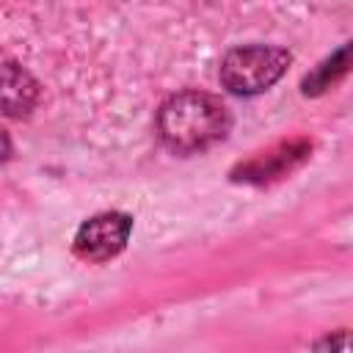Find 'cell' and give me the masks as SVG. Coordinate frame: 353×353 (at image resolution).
I'll return each instance as SVG.
<instances>
[{
    "mask_svg": "<svg viewBox=\"0 0 353 353\" xmlns=\"http://www.w3.org/2000/svg\"><path fill=\"white\" fill-rule=\"evenodd\" d=\"M8 154H11V141H8V132L0 124V165L8 160Z\"/></svg>",
    "mask_w": 353,
    "mask_h": 353,
    "instance_id": "5",
    "label": "cell"
},
{
    "mask_svg": "<svg viewBox=\"0 0 353 353\" xmlns=\"http://www.w3.org/2000/svg\"><path fill=\"white\" fill-rule=\"evenodd\" d=\"M290 52L276 44H243L232 47L221 58L218 80L234 97H254L268 91L290 66Z\"/></svg>",
    "mask_w": 353,
    "mask_h": 353,
    "instance_id": "2",
    "label": "cell"
},
{
    "mask_svg": "<svg viewBox=\"0 0 353 353\" xmlns=\"http://www.w3.org/2000/svg\"><path fill=\"white\" fill-rule=\"evenodd\" d=\"M232 127L229 108L204 91L171 94L154 116L160 143L174 154H199L226 138Z\"/></svg>",
    "mask_w": 353,
    "mask_h": 353,
    "instance_id": "1",
    "label": "cell"
},
{
    "mask_svg": "<svg viewBox=\"0 0 353 353\" xmlns=\"http://www.w3.org/2000/svg\"><path fill=\"white\" fill-rule=\"evenodd\" d=\"M130 232H132V218L127 212L110 210L83 221L80 229L74 232L72 245H74V254L85 262H108L124 251Z\"/></svg>",
    "mask_w": 353,
    "mask_h": 353,
    "instance_id": "3",
    "label": "cell"
},
{
    "mask_svg": "<svg viewBox=\"0 0 353 353\" xmlns=\"http://www.w3.org/2000/svg\"><path fill=\"white\" fill-rule=\"evenodd\" d=\"M39 102L36 77L19 63H0V113L11 119L28 116Z\"/></svg>",
    "mask_w": 353,
    "mask_h": 353,
    "instance_id": "4",
    "label": "cell"
}]
</instances>
